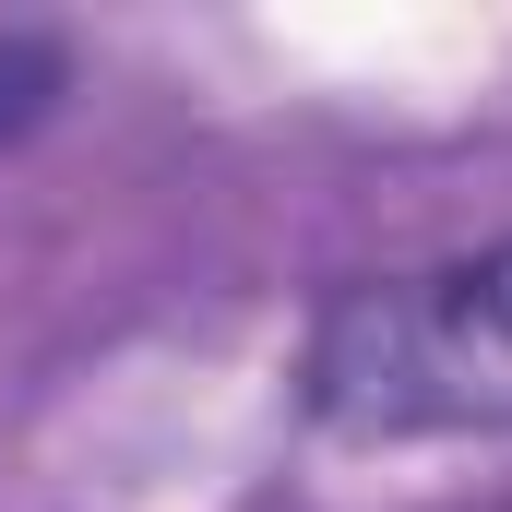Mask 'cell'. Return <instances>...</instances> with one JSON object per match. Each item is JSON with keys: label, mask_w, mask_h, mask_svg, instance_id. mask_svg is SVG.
<instances>
[{"label": "cell", "mask_w": 512, "mask_h": 512, "mask_svg": "<svg viewBox=\"0 0 512 512\" xmlns=\"http://www.w3.org/2000/svg\"><path fill=\"white\" fill-rule=\"evenodd\" d=\"M298 393L346 441H489V429H512V239L346 286L310 322Z\"/></svg>", "instance_id": "cell-1"}, {"label": "cell", "mask_w": 512, "mask_h": 512, "mask_svg": "<svg viewBox=\"0 0 512 512\" xmlns=\"http://www.w3.org/2000/svg\"><path fill=\"white\" fill-rule=\"evenodd\" d=\"M60 96V48H36V36H0V143L36 120Z\"/></svg>", "instance_id": "cell-2"}]
</instances>
